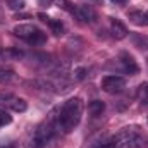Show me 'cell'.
Instances as JSON below:
<instances>
[{
	"label": "cell",
	"mask_w": 148,
	"mask_h": 148,
	"mask_svg": "<svg viewBox=\"0 0 148 148\" xmlns=\"http://www.w3.org/2000/svg\"><path fill=\"white\" fill-rule=\"evenodd\" d=\"M81 115H83V100L79 97L69 98L57 114L59 129L62 133H71L81 122Z\"/></svg>",
	"instance_id": "6da1fadb"
},
{
	"label": "cell",
	"mask_w": 148,
	"mask_h": 148,
	"mask_svg": "<svg viewBox=\"0 0 148 148\" xmlns=\"http://www.w3.org/2000/svg\"><path fill=\"white\" fill-rule=\"evenodd\" d=\"M57 114L59 112L53 110L50 112V115L35 129V133L31 134L28 147L26 148H45L57 134L59 131V121H57Z\"/></svg>",
	"instance_id": "7a4b0ae2"
},
{
	"label": "cell",
	"mask_w": 148,
	"mask_h": 148,
	"mask_svg": "<svg viewBox=\"0 0 148 148\" xmlns=\"http://www.w3.org/2000/svg\"><path fill=\"white\" fill-rule=\"evenodd\" d=\"M117 148H143L148 145V136L138 126L122 127L119 133L114 134Z\"/></svg>",
	"instance_id": "3957f363"
},
{
	"label": "cell",
	"mask_w": 148,
	"mask_h": 148,
	"mask_svg": "<svg viewBox=\"0 0 148 148\" xmlns=\"http://www.w3.org/2000/svg\"><path fill=\"white\" fill-rule=\"evenodd\" d=\"M14 35L31 45H43L47 41V35L35 24H17L14 28Z\"/></svg>",
	"instance_id": "277c9868"
},
{
	"label": "cell",
	"mask_w": 148,
	"mask_h": 148,
	"mask_svg": "<svg viewBox=\"0 0 148 148\" xmlns=\"http://www.w3.org/2000/svg\"><path fill=\"white\" fill-rule=\"evenodd\" d=\"M100 86H102V90H103L105 93L115 95V93H121V91L126 88V79H124L122 76H115V74L105 76V77L102 79Z\"/></svg>",
	"instance_id": "5b68a950"
},
{
	"label": "cell",
	"mask_w": 148,
	"mask_h": 148,
	"mask_svg": "<svg viewBox=\"0 0 148 148\" xmlns=\"http://www.w3.org/2000/svg\"><path fill=\"white\" fill-rule=\"evenodd\" d=\"M119 62H121V67L126 74H138L140 73V66L138 62L134 60V57L129 53V52H122L119 55Z\"/></svg>",
	"instance_id": "8992f818"
},
{
	"label": "cell",
	"mask_w": 148,
	"mask_h": 148,
	"mask_svg": "<svg viewBox=\"0 0 148 148\" xmlns=\"http://www.w3.org/2000/svg\"><path fill=\"white\" fill-rule=\"evenodd\" d=\"M74 16L83 21V23H88V24H93L97 21V12L91 5H79L74 9Z\"/></svg>",
	"instance_id": "52a82bcc"
},
{
	"label": "cell",
	"mask_w": 148,
	"mask_h": 148,
	"mask_svg": "<svg viewBox=\"0 0 148 148\" xmlns=\"http://www.w3.org/2000/svg\"><path fill=\"white\" fill-rule=\"evenodd\" d=\"M38 17L43 21V23H47L48 24V28L52 29V33L55 35V36H62L64 33H66V26H64V23L60 21V19H53V17H48V16H45V14H38Z\"/></svg>",
	"instance_id": "ba28073f"
},
{
	"label": "cell",
	"mask_w": 148,
	"mask_h": 148,
	"mask_svg": "<svg viewBox=\"0 0 148 148\" xmlns=\"http://www.w3.org/2000/svg\"><path fill=\"white\" fill-rule=\"evenodd\" d=\"M110 33L115 40H124L127 36V28L119 19H110Z\"/></svg>",
	"instance_id": "9c48e42d"
},
{
	"label": "cell",
	"mask_w": 148,
	"mask_h": 148,
	"mask_svg": "<svg viewBox=\"0 0 148 148\" xmlns=\"http://www.w3.org/2000/svg\"><path fill=\"white\" fill-rule=\"evenodd\" d=\"M23 59V52L17 48H0V62H10Z\"/></svg>",
	"instance_id": "30bf717a"
},
{
	"label": "cell",
	"mask_w": 148,
	"mask_h": 148,
	"mask_svg": "<svg viewBox=\"0 0 148 148\" xmlns=\"http://www.w3.org/2000/svg\"><path fill=\"white\" fill-rule=\"evenodd\" d=\"M127 19L136 26H148V14L143 10H129Z\"/></svg>",
	"instance_id": "8fae6325"
},
{
	"label": "cell",
	"mask_w": 148,
	"mask_h": 148,
	"mask_svg": "<svg viewBox=\"0 0 148 148\" xmlns=\"http://www.w3.org/2000/svg\"><path fill=\"white\" fill-rule=\"evenodd\" d=\"M103 110H105V103H103L102 100H91V102L88 103V112H90V115H93V117L102 115Z\"/></svg>",
	"instance_id": "7c38bea8"
},
{
	"label": "cell",
	"mask_w": 148,
	"mask_h": 148,
	"mask_svg": "<svg viewBox=\"0 0 148 148\" xmlns=\"http://www.w3.org/2000/svg\"><path fill=\"white\" fill-rule=\"evenodd\" d=\"M9 103H10V109L14 112H26L28 110V103H26L24 98H12V102H9Z\"/></svg>",
	"instance_id": "4fadbf2b"
},
{
	"label": "cell",
	"mask_w": 148,
	"mask_h": 148,
	"mask_svg": "<svg viewBox=\"0 0 148 148\" xmlns=\"http://www.w3.org/2000/svg\"><path fill=\"white\" fill-rule=\"evenodd\" d=\"M133 43L141 50H148V38L143 35H133Z\"/></svg>",
	"instance_id": "5bb4252c"
},
{
	"label": "cell",
	"mask_w": 148,
	"mask_h": 148,
	"mask_svg": "<svg viewBox=\"0 0 148 148\" xmlns=\"http://www.w3.org/2000/svg\"><path fill=\"white\" fill-rule=\"evenodd\" d=\"M16 73L12 69H0V83H9L14 79Z\"/></svg>",
	"instance_id": "9a60e30c"
},
{
	"label": "cell",
	"mask_w": 148,
	"mask_h": 148,
	"mask_svg": "<svg viewBox=\"0 0 148 148\" xmlns=\"http://www.w3.org/2000/svg\"><path fill=\"white\" fill-rule=\"evenodd\" d=\"M12 122V115H9V112L0 109V126H7Z\"/></svg>",
	"instance_id": "2e32d148"
},
{
	"label": "cell",
	"mask_w": 148,
	"mask_h": 148,
	"mask_svg": "<svg viewBox=\"0 0 148 148\" xmlns=\"http://www.w3.org/2000/svg\"><path fill=\"white\" fill-rule=\"evenodd\" d=\"M86 76H88V69H84V67H77V69L74 71V77H76L77 81H83Z\"/></svg>",
	"instance_id": "e0dca14e"
},
{
	"label": "cell",
	"mask_w": 148,
	"mask_h": 148,
	"mask_svg": "<svg viewBox=\"0 0 148 148\" xmlns=\"http://www.w3.org/2000/svg\"><path fill=\"white\" fill-rule=\"evenodd\" d=\"M138 95L145 100V102H148V83H145V84H141L140 86V90H138Z\"/></svg>",
	"instance_id": "ac0fdd59"
},
{
	"label": "cell",
	"mask_w": 148,
	"mask_h": 148,
	"mask_svg": "<svg viewBox=\"0 0 148 148\" xmlns=\"http://www.w3.org/2000/svg\"><path fill=\"white\" fill-rule=\"evenodd\" d=\"M9 7L10 9H23L24 7V0H9Z\"/></svg>",
	"instance_id": "d6986e66"
},
{
	"label": "cell",
	"mask_w": 148,
	"mask_h": 148,
	"mask_svg": "<svg viewBox=\"0 0 148 148\" xmlns=\"http://www.w3.org/2000/svg\"><path fill=\"white\" fill-rule=\"evenodd\" d=\"M7 98H12V97H10L9 93H0V102H5Z\"/></svg>",
	"instance_id": "ffe728a7"
},
{
	"label": "cell",
	"mask_w": 148,
	"mask_h": 148,
	"mask_svg": "<svg viewBox=\"0 0 148 148\" xmlns=\"http://www.w3.org/2000/svg\"><path fill=\"white\" fill-rule=\"evenodd\" d=\"M0 148H17V147H16V143H7V145H3Z\"/></svg>",
	"instance_id": "44dd1931"
},
{
	"label": "cell",
	"mask_w": 148,
	"mask_h": 148,
	"mask_svg": "<svg viewBox=\"0 0 148 148\" xmlns=\"http://www.w3.org/2000/svg\"><path fill=\"white\" fill-rule=\"evenodd\" d=\"M84 2H88V3H100L102 0H84Z\"/></svg>",
	"instance_id": "7402d4cb"
},
{
	"label": "cell",
	"mask_w": 148,
	"mask_h": 148,
	"mask_svg": "<svg viewBox=\"0 0 148 148\" xmlns=\"http://www.w3.org/2000/svg\"><path fill=\"white\" fill-rule=\"evenodd\" d=\"M112 2H115V3H121V5H122V3H126L127 0H112Z\"/></svg>",
	"instance_id": "603a6c76"
},
{
	"label": "cell",
	"mask_w": 148,
	"mask_h": 148,
	"mask_svg": "<svg viewBox=\"0 0 148 148\" xmlns=\"http://www.w3.org/2000/svg\"><path fill=\"white\" fill-rule=\"evenodd\" d=\"M147 121H148V119H147Z\"/></svg>",
	"instance_id": "cb8c5ba5"
},
{
	"label": "cell",
	"mask_w": 148,
	"mask_h": 148,
	"mask_svg": "<svg viewBox=\"0 0 148 148\" xmlns=\"http://www.w3.org/2000/svg\"><path fill=\"white\" fill-rule=\"evenodd\" d=\"M147 14H148V12H147Z\"/></svg>",
	"instance_id": "d4e9b609"
}]
</instances>
